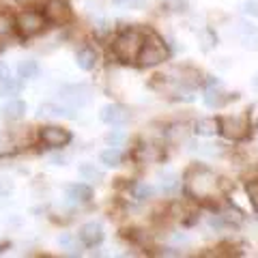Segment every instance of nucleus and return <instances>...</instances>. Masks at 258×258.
Instances as JSON below:
<instances>
[{"instance_id": "nucleus-22", "label": "nucleus", "mask_w": 258, "mask_h": 258, "mask_svg": "<svg viewBox=\"0 0 258 258\" xmlns=\"http://www.w3.org/2000/svg\"><path fill=\"white\" fill-rule=\"evenodd\" d=\"M22 88H24V80H22L20 76H9L7 80H3V82H0V95L9 99V97L20 95Z\"/></svg>"}, {"instance_id": "nucleus-3", "label": "nucleus", "mask_w": 258, "mask_h": 258, "mask_svg": "<svg viewBox=\"0 0 258 258\" xmlns=\"http://www.w3.org/2000/svg\"><path fill=\"white\" fill-rule=\"evenodd\" d=\"M168 58H170V47H168L166 39L153 28H147V37H144L142 50L138 54L136 64H138L140 69H153V67L164 64Z\"/></svg>"}, {"instance_id": "nucleus-21", "label": "nucleus", "mask_w": 258, "mask_h": 258, "mask_svg": "<svg viewBox=\"0 0 258 258\" xmlns=\"http://www.w3.org/2000/svg\"><path fill=\"white\" fill-rule=\"evenodd\" d=\"M78 174L82 176L84 181L95 183V185L106 179V174H103L101 168H97L95 164H91V161H84V164H80V166H78Z\"/></svg>"}, {"instance_id": "nucleus-9", "label": "nucleus", "mask_w": 258, "mask_h": 258, "mask_svg": "<svg viewBox=\"0 0 258 258\" xmlns=\"http://www.w3.org/2000/svg\"><path fill=\"white\" fill-rule=\"evenodd\" d=\"M99 118H101V123H106L110 127H123L129 123L132 112H129V108L123 106V103H108V106L101 108Z\"/></svg>"}, {"instance_id": "nucleus-7", "label": "nucleus", "mask_w": 258, "mask_h": 258, "mask_svg": "<svg viewBox=\"0 0 258 258\" xmlns=\"http://www.w3.org/2000/svg\"><path fill=\"white\" fill-rule=\"evenodd\" d=\"M41 11L47 24L54 28H64L67 24L74 22V9H71L69 0H43Z\"/></svg>"}, {"instance_id": "nucleus-1", "label": "nucleus", "mask_w": 258, "mask_h": 258, "mask_svg": "<svg viewBox=\"0 0 258 258\" xmlns=\"http://www.w3.org/2000/svg\"><path fill=\"white\" fill-rule=\"evenodd\" d=\"M181 181H183L185 198H189L191 203L211 205L217 198H224V179L213 168H209L205 164L187 166Z\"/></svg>"}, {"instance_id": "nucleus-30", "label": "nucleus", "mask_w": 258, "mask_h": 258, "mask_svg": "<svg viewBox=\"0 0 258 258\" xmlns=\"http://www.w3.org/2000/svg\"><path fill=\"white\" fill-rule=\"evenodd\" d=\"M58 245L60 249H74L76 247V239L69 235V232H62V235L58 237Z\"/></svg>"}, {"instance_id": "nucleus-31", "label": "nucleus", "mask_w": 258, "mask_h": 258, "mask_svg": "<svg viewBox=\"0 0 258 258\" xmlns=\"http://www.w3.org/2000/svg\"><path fill=\"white\" fill-rule=\"evenodd\" d=\"M11 76V71H9V67H7V64L3 62V60H0V82H3V80H7V78H9Z\"/></svg>"}, {"instance_id": "nucleus-20", "label": "nucleus", "mask_w": 258, "mask_h": 258, "mask_svg": "<svg viewBox=\"0 0 258 258\" xmlns=\"http://www.w3.org/2000/svg\"><path fill=\"white\" fill-rule=\"evenodd\" d=\"M228 101H230V95H226L222 88H220V84L207 88V93H205V106H207V108L220 110V108H224Z\"/></svg>"}, {"instance_id": "nucleus-23", "label": "nucleus", "mask_w": 258, "mask_h": 258, "mask_svg": "<svg viewBox=\"0 0 258 258\" xmlns=\"http://www.w3.org/2000/svg\"><path fill=\"white\" fill-rule=\"evenodd\" d=\"M129 194H132L136 203H147V200L153 198V187L147 181H134L129 185Z\"/></svg>"}, {"instance_id": "nucleus-6", "label": "nucleus", "mask_w": 258, "mask_h": 258, "mask_svg": "<svg viewBox=\"0 0 258 258\" xmlns=\"http://www.w3.org/2000/svg\"><path fill=\"white\" fill-rule=\"evenodd\" d=\"M74 140V134L60 125H43L37 129V142L50 151H62Z\"/></svg>"}, {"instance_id": "nucleus-8", "label": "nucleus", "mask_w": 258, "mask_h": 258, "mask_svg": "<svg viewBox=\"0 0 258 258\" xmlns=\"http://www.w3.org/2000/svg\"><path fill=\"white\" fill-rule=\"evenodd\" d=\"M58 101L74 110H80L93 101V88L88 84H64L58 88Z\"/></svg>"}, {"instance_id": "nucleus-25", "label": "nucleus", "mask_w": 258, "mask_h": 258, "mask_svg": "<svg viewBox=\"0 0 258 258\" xmlns=\"http://www.w3.org/2000/svg\"><path fill=\"white\" fill-rule=\"evenodd\" d=\"M39 71H41V67H39V60H35V58H24V60L18 62V76L22 80L37 78Z\"/></svg>"}, {"instance_id": "nucleus-11", "label": "nucleus", "mask_w": 258, "mask_h": 258, "mask_svg": "<svg viewBox=\"0 0 258 258\" xmlns=\"http://www.w3.org/2000/svg\"><path fill=\"white\" fill-rule=\"evenodd\" d=\"M103 226L99 222H86L78 228V241L84 247H97L103 243Z\"/></svg>"}, {"instance_id": "nucleus-13", "label": "nucleus", "mask_w": 258, "mask_h": 258, "mask_svg": "<svg viewBox=\"0 0 258 258\" xmlns=\"http://www.w3.org/2000/svg\"><path fill=\"white\" fill-rule=\"evenodd\" d=\"M101 56H99V50H97L95 45L86 43V45H80L76 50V64L82 71H93L97 69V64H99Z\"/></svg>"}, {"instance_id": "nucleus-12", "label": "nucleus", "mask_w": 258, "mask_h": 258, "mask_svg": "<svg viewBox=\"0 0 258 258\" xmlns=\"http://www.w3.org/2000/svg\"><path fill=\"white\" fill-rule=\"evenodd\" d=\"M134 159L138 164H159V161H164V147L153 142H142L134 149Z\"/></svg>"}, {"instance_id": "nucleus-32", "label": "nucleus", "mask_w": 258, "mask_h": 258, "mask_svg": "<svg viewBox=\"0 0 258 258\" xmlns=\"http://www.w3.org/2000/svg\"><path fill=\"white\" fill-rule=\"evenodd\" d=\"M67 155H56V157H52L50 161H52V166H64V164H67Z\"/></svg>"}, {"instance_id": "nucleus-26", "label": "nucleus", "mask_w": 258, "mask_h": 258, "mask_svg": "<svg viewBox=\"0 0 258 258\" xmlns=\"http://www.w3.org/2000/svg\"><path fill=\"white\" fill-rule=\"evenodd\" d=\"M123 157H125L123 151L116 149V147H108L106 151H101V155H99L101 164L108 166V168H118L120 164H123Z\"/></svg>"}, {"instance_id": "nucleus-24", "label": "nucleus", "mask_w": 258, "mask_h": 258, "mask_svg": "<svg viewBox=\"0 0 258 258\" xmlns=\"http://www.w3.org/2000/svg\"><path fill=\"white\" fill-rule=\"evenodd\" d=\"M189 151L196 153L198 157H222V155H224V147H222V144H211V142L191 144Z\"/></svg>"}, {"instance_id": "nucleus-17", "label": "nucleus", "mask_w": 258, "mask_h": 258, "mask_svg": "<svg viewBox=\"0 0 258 258\" xmlns=\"http://www.w3.org/2000/svg\"><path fill=\"white\" fill-rule=\"evenodd\" d=\"M191 132L200 138H211V136L220 134V120L217 116H200L191 123Z\"/></svg>"}, {"instance_id": "nucleus-33", "label": "nucleus", "mask_w": 258, "mask_h": 258, "mask_svg": "<svg viewBox=\"0 0 258 258\" xmlns=\"http://www.w3.org/2000/svg\"><path fill=\"white\" fill-rule=\"evenodd\" d=\"M252 86H254V91H258V71H256V76L252 78Z\"/></svg>"}, {"instance_id": "nucleus-14", "label": "nucleus", "mask_w": 258, "mask_h": 258, "mask_svg": "<svg viewBox=\"0 0 258 258\" xmlns=\"http://www.w3.org/2000/svg\"><path fill=\"white\" fill-rule=\"evenodd\" d=\"M64 198L71 205H88L93 200V187L86 183H69L64 187Z\"/></svg>"}, {"instance_id": "nucleus-4", "label": "nucleus", "mask_w": 258, "mask_h": 258, "mask_svg": "<svg viewBox=\"0 0 258 258\" xmlns=\"http://www.w3.org/2000/svg\"><path fill=\"white\" fill-rule=\"evenodd\" d=\"M47 20L41 11V7H24L15 13V32H18L20 41H30L35 37H41L47 30Z\"/></svg>"}, {"instance_id": "nucleus-29", "label": "nucleus", "mask_w": 258, "mask_h": 258, "mask_svg": "<svg viewBox=\"0 0 258 258\" xmlns=\"http://www.w3.org/2000/svg\"><path fill=\"white\" fill-rule=\"evenodd\" d=\"M239 9H241L243 15H249V18L258 20V0H241Z\"/></svg>"}, {"instance_id": "nucleus-19", "label": "nucleus", "mask_w": 258, "mask_h": 258, "mask_svg": "<svg viewBox=\"0 0 258 258\" xmlns=\"http://www.w3.org/2000/svg\"><path fill=\"white\" fill-rule=\"evenodd\" d=\"M157 179H159V187H161V191L168 194V196H174V194L183 187L181 176L176 174V172H172V170L159 172V174H157Z\"/></svg>"}, {"instance_id": "nucleus-18", "label": "nucleus", "mask_w": 258, "mask_h": 258, "mask_svg": "<svg viewBox=\"0 0 258 258\" xmlns=\"http://www.w3.org/2000/svg\"><path fill=\"white\" fill-rule=\"evenodd\" d=\"M15 37H18V32H15V15L7 9H0V45L9 43Z\"/></svg>"}, {"instance_id": "nucleus-15", "label": "nucleus", "mask_w": 258, "mask_h": 258, "mask_svg": "<svg viewBox=\"0 0 258 258\" xmlns=\"http://www.w3.org/2000/svg\"><path fill=\"white\" fill-rule=\"evenodd\" d=\"M26 112H28V106H26V101H22L18 99V97H9L3 106H0V116H3L5 120H22L24 116H26Z\"/></svg>"}, {"instance_id": "nucleus-5", "label": "nucleus", "mask_w": 258, "mask_h": 258, "mask_svg": "<svg viewBox=\"0 0 258 258\" xmlns=\"http://www.w3.org/2000/svg\"><path fill=\"white\" fill-rule=\"evenodd\" d=\"M220 120V136L230 142H243L252 134V116L249 112H235V114L217 116Z\"/></svg>"}, {"instance_id": "nucleus-2", "label": "nucleus", "mask_w": 258, "mask_h": 258, "mask_svg": "<svg viewBox=\"0 0 258 258\" xmlns=\"http://www.w3.org/2000/svg\"><path fill=\"white\" fill-rule=\"evenodd\" d=\"M147 28L142 26H125L120 28L110 41V54L112 58L120 64H136L138 54L142 50Z\"/></svg>"}, {"instance_id": "nucleus-27", "label": "nucleus", "mask_w": 258, "mask_h": 258, "mask_svg": "<svg viewBox=\"0 0 258 258\" xmlns=\"http://www.w3.org/2000/svg\"><path fill=\"white\" fill-rule=\"evenodd\" d=\"M127 140H129V136H127V132H123V129H112V132L106 134L108 147H116V149H120Z\"/></svg>"}, {"instance_id": "nucleus-28", "label": "nucleus", "mask_w": 258, "mask_h": 258, "mask_svg": "<svg viewBox=\"0 0 258 258\" xmlns=\"http://www.w3.org/2000/svg\"><path fill=\"white\" fill-rule=\"evenodd\" d=\"M245 196L249 200V205H252L254 211H258V179H249L245 181Z\"/></svg>"}, {"instance_id": "nucleus-34", "label": "nucleus", "mask_w": 258, "mask_h": 258, "mask_svg": "<svg viewBox=\"0 0 258 258\" xmlns=\"http://www.w3.org/2000/svg\"><path fill=\"white\" fill-rule=\"evenodd\" d=\"M114 3H118V5H129L132 0H114Z\"/></svg>"}, {"instance_id": "nucleus-10", "label": "nucleus", "mask_w": 258, "mask_h": 258, "mask_svg": "<svg viewBox=\"0 0 258 258\" xmlns=\"http://www.w3.org/2000/svg\"><path fill=\"white\" fill-rule=\"evenodd\" d=\"M235 37L239 39V43L243 50L258 52V26L247 20H241L235 24Z\"/></svg>"}, {"instance_id": "nucleus-16", "label": "nucleus", "mask_w": 258, "mask_h": 258, "mask_svg": "<svg viewBox=\"0 0 258 258\" xmlns=\"http://www.w3.org/2000/svg\"><path fill=\"white\" fill-rule=\"evenodd\" d=\"M39 116L43 118H76V110L64 106V103H41L39 106Z\"/></svg>"}]
</instances>
